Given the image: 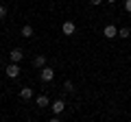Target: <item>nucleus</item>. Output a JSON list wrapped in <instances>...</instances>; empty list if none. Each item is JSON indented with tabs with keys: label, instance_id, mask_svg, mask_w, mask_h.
Wrapping results in <instances>:
<instances>
[{
	"label": "nucleus",
	"instance_id": "obj_5",
	"mask_svg": "<svg viewBox=\"0 0 131 122\" xmlns=\"http://www.w3.org/2000/svg\"><path fill=\"white\" fill-rule=\"evenodd\" d=\"M74 31H77V26H74V22H63V26H61V33L63 35H74Z\"/></svg>",
	"mask_w": 131,
	"mask_h": 122
},
{
	"label": "nucleus",
	"instance_id": "obj_4",
	"mask_svg": "<svg viewBox=\"0 0 131 122\" xmlns=\"http://www.w3.org/2000/svg\"><path fill=\"white\" fill-rule=\"evenodd\" d=\"M9 59H11V61H13V63H20V61H22V59H24V52H22V50H20V48H13V50H11V52H9Z\"/></svg>",
	"mask_w": 131,
	"mask_h": 122
},
{
	"label": "nucleus",
	"instance_id": "obj_16",
	"mask_svg": "<svg viewBox=\"0 0 131 122\" xmlns=\"http://www.w3.org/2000/svg\"><path fill=\"white\" fill-rule=\"evenodd\" d=\"M105 2H109V5H112V2H116V0H105Z\"/></svg>",
	"mask_w": 131,
	"mask_h": 122
},
{
	"label": "nucleus",
	"instance_id": "obj_2",
	"mask_svg": "<svg viewBox=\"0 0 131 122\" xmlns=\"http://www.w3.org/2000/svg\"><path fill=\"white\" fill-rule=\"evenodd\" d=\"M5 74L9 76V79H15V76L20 74V63H13V61H11L9 66L5 68Z\"/></svg>",
	"mask_w": 131,
	"mask_h": 122
},
{
	"label": "nucleus",
	"instance_id": "obj_7",
	"mask_svg": "<svg viewBox=\"0 0 131 122\" xmlns=\"http://www.w3.org/2000/svg\"><path fill=\"white\" fill-rule=\"evenodd\" d=\"M20 98H22V100H31L33 98V89L31 87H22V89H20Z\"/></svg>",
	"mask_w": 131,
	"mask_h": 122
},
{
	"label": "nucleus",
	"instance_id": "obj_1",
	"mask_svg": "<svg viewBox=\"0 0 131 122\" xmlns=\"http://www.w3.org/2000/svg\"><path fill=\"white\" fill-rule=\"evenodd\" d=\"M39 79H42L44 83H50V81L55 79V70H52L50 66H44V68H39Z\"/></svg>",
	"mask_w": 131,
	"mask_h": 122
},
{
	"label": "nucleus",
	"instance_id": "obj_10",
	"mask_svg": "<svg viewBox=\"0 0 131 122\" xmlns=\"http://www.w3.org/2000/svg\"><path fill=\"white\" fill-rule=\"evenodd\" d=\"M37 107H39V109L48 107V96H44V94H39V96H37Z\"/></svg>",
	"mask_w": 131,
	"mask_h": 122
},
{
	"label": "nucleus",
	"instance_id": "obj_13",
	"mask_svg": "<svg viewBox=\"0 0 131 122\" xmlns=\"http://www.w3.org/2000/svg\"><path fill=\"white\" fill-rule=\"evenodd\" d=\"M5 15H7V7L0 5V20H5Z\"/></svg>",
	"mask_w": 131,
	"mask_h": 122
},
{
	"label": "nucleus",
	"instance_id": "obj_3",
	"mask_svg": "<svg viewBox=\"0 0 131 122\" xmlns=\"http://www.w3.org/2000/svg\"><path fill=\"white\" fill-rule=\"evenodd\" d=\"M103 35L109 37V39H114V37H118V28L114 26V24H107V26L103 28Z\"/></svg>",
	"mask_w": 131,
	"mask_h": 122
},
{
	"label": "nucleus",
	"instance_id": "obj_9",
	"mask_svg": "<svg viewBox=\"0 0 131 122\" xmlns=\"http://www.w3.org/2000/svg\"><path fill=\"white\" fill-rule=\"evenodd\" d=\"M20 33H22V37H33V33H35V31H33V26H31V24H24Z\"/></svg>",
	"mask_w": 131,
	"mask_h": 122
},
{
	"label": "nucleus",
	"instance_id": "obj_12",
	"mask_svg": "<svg viewBox=\"0 0 131 122\" xmlns=\"http://www.w3.org/2000/svg\"><path fill=\"white\" fill-rule=\"evenodd\" d=\"M129 35H131L129 28H118V37H129Z\"/></svg>",
	"mask_w": 131,
	"mask_h": 122
},
{
	"label": "nucleus",
	"instance_id": "obj_11",
	"mask_svg": "<svg viewBox=\"0 0 131 122\" xmlns=\"http://www.w3.org/2000/svg\"><path fill=\"white\" fill-rule=\"evenodd\" d=\"M63 92H68V94H74V85H72V81H66V83H63Z\"/></svg>",
	"mask_w": 131,
	"mask_h": 122
},
{
	"label": "nucleus",
	"instance_id": "obj_6",
	"mask_svg": "<svg viewBox=\"0 0 131 122\" xmlns=\"http://www.w3.org/2000/svg\"><path fill=\"white\" fill-rule=\"evenodd\" d=\"M52 111H55V113H61V111H63V109H66V103H63V100H61V98H57L55 100V103H52Z\"/></svg>",
	"mask_w": 131,
	"mask_h": 122
},
{
	"label": "nucleus",
	"instance_id": "obj_15",
	"mask_svg": "<svg viewBox=\"0 0 131 122\" xmlns=\"http://www.w3.org/2000/svg\"><path fill=\"white\" fill-rule=\"evenodd\" d=\"M92 2V7H98V5H103V0H90Z\"/></svg>",
	"mask_w": 131,
	"mask_h": 122
},
{
	"label": "nucleus",
	"instance_id": "obj_14",
	"mask_svg": "<svg viewBox=\"0 0 131 122\" xmlns=\"http://www.w3.org/2000/svg\"><path fill=\"white\" fill-rule=\"evenodd\" d=\"M125 9H127V13H131V0H125Z\"/></svg>",
	"mask_w": 131,
	"mask_h": 122
},
{
	"label": "nucleus",
	"instance_id": "obj_8",
	"mask_svg": "<svg viewBox=\"0 0 131 122\" xmlns=\"http://www.w3.org/2000/svg\"><path fill=\"white\" fill-rule=\"evenodd\" d=\"M33 66H35V68H44V66H46V57H44V55H37L35 59H33Z\"/></svg>",
	"mask_w": 131,
	"mask_h": 122
}]
</instances>
